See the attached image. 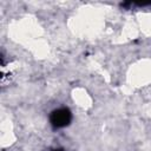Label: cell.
I'll return each mask as SVG.
<instances>
[{"mask_svg":"<svg viewBox=\"0 0 151 151\" xmlns=\"http://www.w3.org/2000/svg\"><path fill=\"white\" fill-rule=\"evenodd\" d=\"M50 124L54 130L64 129L72 122V112L68 107H58L50 113Z\"/></svg>","mask_w":151,"mask_h":151,"instance_id":"cell-1","label":"cell"},{"mask_svg":"<svg viewBox=\"0 0 151 151\" xmlns=\"http://www.w3.org/2000/svg\"><path fill=\"white\" fill-rule=\"evenodd\" d=\"M44 151H68V150H66L64 147H60V146H52V147H48Z\"/></svg>","mask_w":151,"mask_h":151,"instance_id":"cell-2","label":"cell"}]
</instances>
